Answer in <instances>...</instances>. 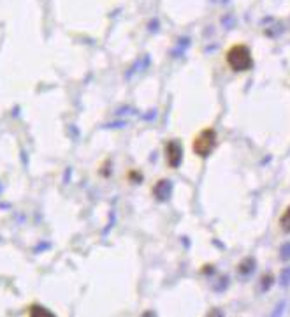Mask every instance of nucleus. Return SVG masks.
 I'll list each match as a JSON object with an SVG mask.
<instances>
[{"label":"nucleus","mask_w":290,"mask_h":317,"mask_svg":"<svg viewBox=\"0 0 290 317\" xmlns=\"http://www.w3.org/2000/svg\"><path fill=\"white\" fill-rule=\"evenodd\" d=\"M227 64L236 72L248 71L251 67V64H253L250 49L245 44H234L227 53Z\"/></svg>","instance_id":"nucleus-1"},{"label":"nucleus","mask_w":290,"mask_h":317,"mask_svg":"<svg viewBox=\"0 0 290 317\" xmlns=\"http://www.w3.org/2000/svg\"><path fill=\"white\" fill-rule=\"evenodd\" d=\"M216 145V132L213 129H204L199 136L194 139V154L199 157H208Z\"/></svg>","instance_id":"nucleus-2"},{"label":"nucleus","mask_w":290,"mask_h":317,"mask_svg":"<svg viewBox=\"0 0 290 317\" xmlns=\"http://www.w3.org/2000/svg\"><path fill=\"white\" fill-rule=\"evenodd\" d=\"M166 155H167V164H169L171 167H178L183 157L181 145H179L178 141H169L166 147Z\"/></svg>","instance_id":"nucleus-3"},{"label":"nucleus","mask_w":290,"mask_h":317,"mask_svg":"<svg viewBox=\"0 0 290 317\" xmlns=\"http://www.w3.org/2000/svg\"><path fill=\"white\" fill-rule=\"evenodd\" d=\"M253 270H255V259H251V257L245 259V261L238 266V272L241 273L243 277H248V275L253 272Z\"/></svg>","instance_id":"nucleus-4"},{"label":"nucleus","mask_w":290,"mask_h":317,"mask_svg":"<svg viewBox=\"0 0 290 317\" xmlns=\"http://www.w3.org/2000/svg\"><path fill=\"white\" fill-rule=\"evenodd\" d=\"M155 192H156V197H158V199H166V197L169 196V192H171V183L169 182H160Z\"/></svg>","instance_id":"nucleus-5"},{"label":"nucleus","mask_w":290,"mask_h":317,"mask_svg":"<svg viewBox=\"0 0 290 317\" xmlns=\"http://www.w3.org/2000/svg\"><path fill=\"white\" fill-rule=\"evenodd\" d=\"M30 317H55V315H53L48 308L41 307V305H34V307L30 308Z\"/></svg>","instance_id":"nucleus-6"},{"label":"nucleus","mask_w":290,"mask_h":317,"mask_svg":"<svg viewBox=\"0 0 290 317\" xmlns=\"http://www.w3.org/2000/svg\"><path fill=\"white\" fill-rule=\"evenodd\" d=\"M280 226H281V229H283L285 233H290V206L283 212V215H281Z\"/></svg>","instance_id":"nucleus-7"},{"label":"nucleus","mask_w":290,"mask_h":317,"mask_svg":"<svg viewBox=\"0 0 290 317\" xmlns=\"http://www.w3.org/2000/svg\"><path fill=\"white\" fill-rule=\"evenodd\" d=\"M280 257L283 259V261H288V259H290V242H287V243H283V245H281Z\"/></svg>","instance_id":"nucleus-8"},{"label":"nucleus","mask_w":290,"mask_h":317,"mask_svg":"<svg viewBox=\"0 0 290 317\" xmlns=\"http://www.w3.org/2000/svg\"><path fill=\"white\" fill-rule=\"evenodd\" d=\"M280 282H281V285H283V287H287V285L290 284V268H285L283 272H281Z\"/></svg>","instance_id":"nucleus-9"},{"label":"nucleus","mask_w":290,"mask_h":317,"mask_svg":"<svg viewBox=\"0 0 290 317\" xmlns=\"http://www.w3.org/2000/svg\"><path fill=\"white\" fill-rule=\"evenodd\" d=\"M283 310H285V301H281V303H278L276 307H274V310L271 312L269 317H281L283 315Z\"/></svg>","instance_id":"nucleus-10"},{"label":"nucleus","mask_w":290,"mask_h":317,"mask_svg":"<svg viewBox=\"0 0 290 317\" xmlns=\"http://www.w3.org/2000/svg\"><path fill=\"white\" fill-rule=\"evenodd\" d=\"M271 284H273V275H264L262 277V291H268V289L271 287Z\"/></svg>","instance_id":"nucleus-11"},{"label":"nucleus","mask_w":290,"mask_h":317,"mask_svg":"<svg viewBox=\"0 0 290 317\" xmlns=\"http://www.w3.org/2000/svg\"><path fill=\"white\" fill-rule=\"evenodd\" d=\"M208 317H223V314H222V310H218V308H213V310L208 314Z\"/></svg>","instance_id":"nucleus-12"},{"label":"nucleus","mask_w":290,"mask_h":317,"mask_svg":"<svg viewBox=\"0 0 290 317\" xmlns=\"http://www.w3.org/2000/svg\"><path fill=\"white\" fill-rule=\"evenodd\" d=\"M143 317H155V315H153V312H146V314H144Z\"/></svg>","instance_id":"nucleus-13"}]
</instances>
